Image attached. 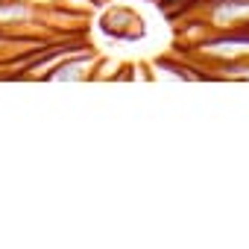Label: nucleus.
<instances>
[{
	"mask_svg": "<svg viewBox=\"0 0 249 249\" xmlns=\"http://www.w3.org/2000/svg\"><path fill=\"white\" fill-rule=\"evenodd\" d=\"M103 30L117 38V41H126V38H141L144 36V24L132 9H123V6H111L103 18Z\"/></svg>",
	"mask_w": 249,
	"mask_h": 249,
	"instance_id": "nucleus-1",
	"label": "nucleus"
},
{
	"mask_svg": "<svg viewBox=\"0 0 249 249\" xmlns=\"http://www.w3.org/2000/svg\"><path fill=\"white\" fill-rule=\"evenodd\" d=\"M97 65H100V59L82 47V50H76V53H68L62 65H56L53 71L44 73V79H85V76L94 73Z\"/></svg>",
	"mask_w": 249,
	"mask_h": 249,
	"instance_id": "nucleus-2",
	"label": "nucleus"
}]
</instances>
